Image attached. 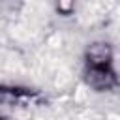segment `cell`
Segmentation results:
<instances>
[{
    "instance_id": "obj_1",
    "label": "cell",
    "mask_w": 120,
    "mask_h": 120,
    "mask_svg": "<svg viewBox=\"0 0 120 120\" xmlns=\"http://www.w3.org/2000/svg\"><path fill=\"white\" fill-rule=\"evenodd\" d=\"M86 81L92 88L96 90H105V88H111L112 82H114V75L107 69V66H90L88 71H86Z\"/></svg>"
},
{
    "instance_id": "obj_2",
    "label": "cell",
    "mask_w": 120,
    "mask_h": 120,
    "mask_svg": "<svg viewBox=\"0 0 120 120\" xmlns=\"http://www.w3.org/2000/svg\"><path fill=\"white\" fill-rule=\"evenodd\" d=\"M112 56V51L107 43H92L86 51V60L90 66L98 68V66H107L109 60Z\"/></svg>"
},
{
    "instance_id": "obj_3",
    "label": "cell",
    "mask_w": 120,
    "mask_h": 120,
    "mask_svg": "<svg viewBox=\"0 0 120 120\" xmlns=\"http://www.w3.org/2000/svg\"><path fill=\"white\" fill-rule=\"evenodd\" d=\"M71 6H73L71 0H62V6H58V8H60L62 11H71Z\"/></svg>"
}]
</instances>
